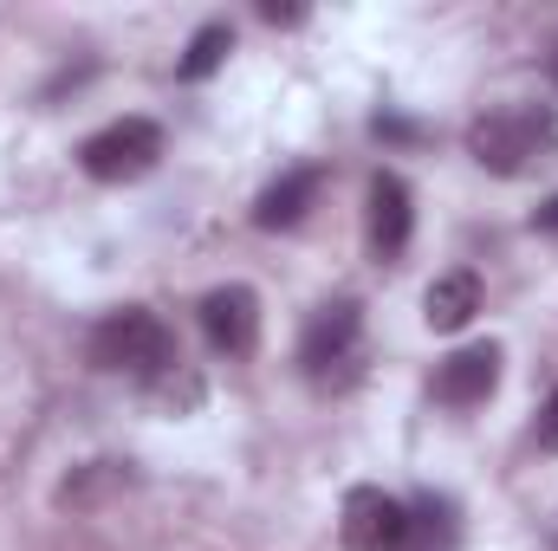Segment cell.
I'll return each instance as SVG.
<instances>
[{"instance_id":"cell-1","label":"cell","mask_w":558,"mask_h":551,"mask_svg":"<svg viewBox=\"0 0 558 551\" xmlns=\"http://www.w3.org/2000/svg\"><path fill=\"white\" fill-rule=\"evenodd\" d=\"M92 364L111 377L149 383V390H175V377H182V351L149 305H118L92 325Z\"/></svg>"},{"instance_id":"cell-2","label":"cell","mask_w":558,"mask_h":551,"mask_svg":"<svg viewBox=\"0 0 558 551\" xmlns=\"http://www.w3.org/2000/svg\"><path fill=\"white\" fill-rule=\"evenodd\" d=\"M558 149V118L546 105H500L468 124V156L487 175H526Z\"/></svg>"},{"instance_id":"cell-3","label":"cell","mask_w":558,"mask_h":551,"mask_svg":"<svg viewBox=\"0 0 558 551\" xmlns=\"http://www.w3.org/2000/svg\"><path fill=\"white\" fill-rule=\"evenodd\" d=\"M357 351H364V305L357 298H331L305 318V338H299V370L312 383H338L357 370Z\"/></svg>"},{"instance_id":"cell-4","label":"cell","mask_w":558,"mask_h":551,"mask_svg":"<svg viewBox=\"0 0 558 551\" xmlns=\"http://www.w3.org/2000/svg\"><path fill=\"white\" fill-rule=\"evenodd\" d=\"M156 162H162V131L149 118H118L78 143V169L92 182H137Z\"/></svg>"},{"instance_id":"cell-5","label":"cell","mask_w":558,"mask_h":551,"mask_svg":"<svg viewBox=\"0 0 558 551\" xmlns=\"http://www.w3.org/2000/svg\"><path fill=\"white\" fill-rule=\"evenodd\" d=\"M344 551H410L416 546V519L403 500H390L384 487H351L344 493Z\"/></svg>"},{"instance_id":"cell-6","label":"cell","mask_w":558,"mask_h":551,"mask_svg":"<svg viewBox=\"0 0 558 551\" xmlns=\"http://www.w3.org/2000/svg\"><path fill=\"white\" fill-rule=\"evenodd\" d=\"M416 234V201H410V182L397 169H377L371 175V195H364V247L377 267H397L403 247Z\"/></svg>"},{"instance_id":"cell-7","label":"cell","mask_w":558,"mask_h":551,"mask_svg":"<svg viewBox=\"0 0 558 551\" xmlns=\"http://www.w3.org/2000/svg\"><path fill=\"white\" fill-rule=\"evenodd\" d=\"M202 338L228 364L254 357V344H260V298H254V285H215L202 298Z\"/></svg>"},{"instance_id":"cell-8","label":"cell","mask_w":558,"mask_h":551,"mask_svg":"<svg viewBox=\"0 0 558 551\" xmlns=\"http://www.w3.org/2000/svg\"><path fill=\"white\" fill-rule=\"evenodd\" d=\"M500 390V344H461L435 364V403L441 409H481Z\"/></svg>"},{"instance_id":"cell-9","label":"cell","mask_w":558,"mask_h":551,"mask_svg":"<svg viewBox=\"0 0 558 551\" xmlns=\"http://www.w3.org/2000/svg\"><path fill=\"white\" fill-rule=\"evenodd\" d=\"M318 188H325V169H318V162L286 169L279 182H267V188H260V201H254V228H267V234H279V228H299V221H305V208L318 201Z\"/></svg>"},{"instance_id":"cell-10","label":"cell","mask_w":558,"mask_h":551,"mask_svg":"<svg viewBox=\"0 0 558 551\" xmlns=\"http://www.w3.org/2000/svg\"><path fill=\"white\" fill-rule=\"evenodd\" d=\"M474 311H481V279L468 273H441L428 292H422V318H428V331H468L474 325Z\"/></svg>"},{"instance_id":"cell-11","label":"cell","mask_w":558,"mask_h":551,"mask_svg":"<svg viewBox=\"0 0 558 551\" xmlns=\"http://www.w3.org/2000/svg\"><path fill=\"white\" fill-rule=\"evenodd\" d=\"M228 52H234V33L215 20V26H202V33L189 39V52L175 59V78H182V85H202V78H215V72L228 65Z\"/></svg>"},{"instance_id":"cell-12","label":"cell","mask_w":558,"mask_h":551,"mask_svg":"<svg viewBox=\"0 0 558 551\" xmlns=\"http://www.w3.org/2000/svg\"><path fill=\"white\" fill-rule=\"evenodd\" d=\"M539 448H558V390H553V403L539 409Z\"/></svg>"},{"instance_id":"cell-13","label":"cell","mask_w":558,"mask_h":551,"mask_svg":"<svg viewBox=\"0 0 558 551\" xmlns=\"http://www.w3.org/2000/svg\"><path fill=\"white\" fill-rule=\"evenodd\" d=\"M533 228H539V234H558V195L539 208V215H533Z\"/></svg>"},{"instance_id":"cell-14","label":"cell","mask_w":558,"mask_h":551,"mask_svg":"<svg viewBox=\"0 0 558 551\" xmlns=\"http://www.w3.org/2000/svg\"><path fill=\"white\" fill-rule=\"evenodd\" d=\"M260 20H274V26H292V20H299V7H274V0H267V7H260Z\"/></svg>"}]
</instances>
